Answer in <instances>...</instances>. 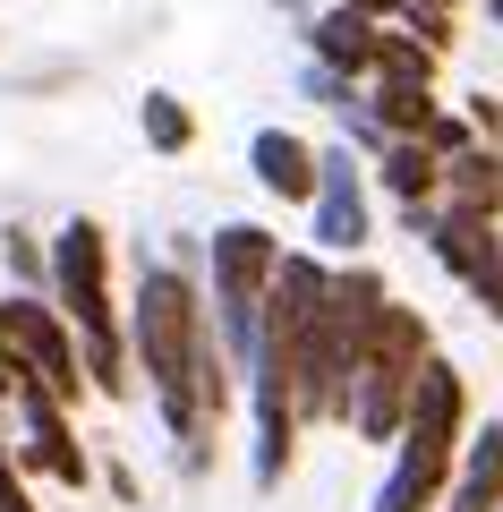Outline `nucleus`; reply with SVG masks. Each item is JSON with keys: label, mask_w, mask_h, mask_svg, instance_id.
<instances>
[{"label": "nucleus", "mask_w": 503, "mask_h": 512, "mask_svg": "<svg viewBox=\"0 0 503 512\" xmlns=\"http://www.w3.org/2000/svg\"><path fill=\"white\" fill-rule=\"evenodd\" d=\"M128 350H137L145 376H154L162 427H171L180 444H197L205 436V410H197V359H205L197 282L171 274V265H145L137 274V308H128Z\"/></svg>", "instance_id": "1"}, {"label": "nucleus", "mask_w": 503, "mask_h": 512, "mask_svg": "<svg viewBox=\"0 0 503 512\" xmlns=\"http://www.w3.org/2000/svg\"><path fill=\"white\" fill-rule=\"evenodd\" d=\"M461 419H469V393H461V367L452 359H418L410 376V410H401V461L393 478L376 487V512H435V495L452 487V461H461Z\"/></svg>", "instance_id": "2"}, {"label": "nucleus", "mask_w": 503, "mask_h": 512, "mask_svg": "<svg viewBox=\"0 0 503 512\" xmlns=\"http://www.w3.org/2000/svg\"><path fill=\"white\" fill-rule=\"evenodd\" d=\"M418 359H427V325H418V308H393V299H384L376 333H367V350H359V376H350V402H342V419L359 427L367 444H393L401 436Z\"/></svg>", "instance_id": "3"}, {"label": "nucleus", "mask_w": 503, "mask_h": 512, "mask_svg": "<svg viewBox=\"0 0 503 512\" xmlns=\"http://www.w3.org/2000/svg\"><path fill=\"white\" fill-rule=\"evenodd\" d=\"M273 265H282V239L265 222H222L214 231V333H222V359L239 376L256 359V308H265Z\"/></svg>", "instance_id": "4"}, {"label": "nucleus", "mask_w": 503, "mask_h": 512, "mask_svg": "<svg viewBox=\"0 0 503 512\" xmlns=\"http://www.w3.org/2000/svg\"><path fill=\"white\" fill-rule=\"evenodd\" d=\"M52 299L69 316L77 342H120V316H111V231L103 222H60L52 239Z\"/></svg>", "instance_id": "5"}, {"label": "nucleus", "mask_w": 503, "mask_h": 512, "mask_svg": "<svg viewBox=\"0 0 503 512\" xmlns=\"http://www.w3.org/2000/svg\"><path fill=\"white\" fill-rule=\"evenodd\" d=\"M0 342L18 350V367L52 393V402H77L86 393V367H77V333L60 308H43L35 291H9L0 299Z\"/></svg>", "instance_id": "6"}, {"label": "nucleus", "mask_w": 503, "mask_h": 512, "mask_svg": "<svg viewBox=\"0 0 503 512\" xmlns=\"http://www.w3.org/2000/svg\"><path fill=\"white\" fill-rule=\"evenodd\" d=\"M18 410H26V444H18V470H43V478H60V487H86L94 478V461L77 453V427H69V402H52L35 376L18 384Z\"/></svg>", "instance_id": "7"}, {"label": "nucleus", "mask_w": 503, "mask_h": 512, "mask_svg": "<svg viewBox=\"0 0 503 512\" xmlns=\"http://www.w3.org/2000/svg\"><path fill=\"white\" fill-rule=\"evenodd\" d=\"M316 248H333V256H350L367 239V180H359V154L350 146H324L316 154Z\"/></svg>", "instance_id": "8"}, {"label": "nucleus", "mask_w": 503, "mask_h": 512, "mask_svg": "<svg viewBox=\"0 0 503 512\" xmlns=\"http://www.w3.org/2000/svg\"><path fill=\"white\" fill-rule=\"evenodd\" d=\"M248 171H256L282 205H307V197H316V146L290 137V128H256V137H248Z\"/></svg>", "instance_id": "9"}, {"label": "nucleus", "mask_w": 503, "mask_h": 512, "mask_svg": "<svg viewBox=\"0 0 503 512\" xmlns=\"http://www.w3.org/2000/svg\"><path fill=\"white\" fill-rule=\"evenodd\" d=\"M307 52H316V69H333V77H376V18L324 9V18L307 26Z\"/></svg>", "instance_id": "10"}, {"label": "nucleus", "mask_w": 503, "mask_h": 512, "mask_svg": "<svg viewBox=\"0 0 503 512\" xmlns=\"http://www.w3.org/2000/svg\"><path fill=\"white\" fill-rule=\"evenodd\" d=\"M452 512H503V419H486L461 453V478H452Z\"/></svg>", "instance_id": "11"}, {"label": "nucleus", "mask_w": 503, "mask_h": 512, "mask_svg": "<svg viewBox=\"0 0 503 512\" xmlns=\"http://www.w3.org/2000/svg\"><path fill=\"white\" fill-rule=\"evenodd\" d=\"M427 231H435V265H444V274H461V282L503 248V239H495V214H478V205H452V214L427 222Z\"/></svg>", "instance_id": "12"}, {"label": "nucleus", "mask_w": 503, "mask_h": 512, "mask_svg": "<svg viewBox=\"0 0 503 512\" xmlns=\"http://www.w3.org/2000/svg\"><path fill=\"white\" fill-rule=\"evenodd\" d=\"M376 180L393 188L401 205H427L435 188H444V163H435L418 137H384V146H376Z\"/></svg>", "instance_id": "13"}, {"label": "nucleus", "mask_w": 503, "mask_h": 512, "mask_svg": "<svg viewBox=\"0 0 503 512\" xmlns=\"http://www.w3.org/2000/svg\"><path fill=\"white\" fill-rule=\"evenodd\" d=\"M444 188H452V205H478V214H495V205H503V154H495V146L452 154V163H444Z\"/></svg>", "instance_id": "14"}, {"label": "nucleus", "mask_w": 503, "mask_h": 512, "mask_svg": "<svg viewBox=\"0 0 503 512\" xmlns=\"http://www.w3.org/2000/svg\"><path fill=\"white\" fill-rule=\"evenodd\" d=\"M367 111H376V128H384V137H418V128H427L444 103H435V86H401V77H384Z\"/></svg>", "instance_id": "15"}, {"label": "nucleus", "mask_w": 503, "mask_h": 512, "mask_svg": "<svg viewBox=\"0 0 503 512\" xmlns=\"http://www.w3.org/2000/svg\"><path fill=\"white\" fill-rule=\"evenodd\" d=\"M137 128H145V146H154V154H188V146H197V120H188L180 94H145Z\"/></svg>", "instance_id": "16"}, {"label": "nucleus", "mask_w": 503, "mask_h": 512, "mask_svg": "<svg viewBox=\"0 0 503 512\" xmlns=\"http://www.w3.org/2000/svg\"><path fill=\"white\" fill-rule=\"evenodd\" d=\"M435 60H444V52H427L418 35H384V26H376V77H401V86H435Z\"/></svg>", "instance_id": "17"}, {"label": "nucleus", "mask_w": 503, "mask_h": 512, "mask_svg": "<svg viewBox=\"0 0 503 512\" xmlns=\"http://www.w3.org/2000/svg\"><path fill=\"white\" fill-rule=\"evenodd\" d=\"M418 146H427L435 163H452V154H469V146H478V128H469V120H452V111H435V120L418 128Z\"/></svg>", "instance_id": "18"}, {"label": "nucleus", "mask_w": 503, "mask_h": 512, "mask_svg": "<svg viewBox=\"0 0 503 512\" xmlns=\"http://www.w3.org/2000/svg\"><path fill=\"white\" fill-rule=\"evenodd\" d=\"M0 256H9V274H18L26 291H35V282H52V256L35 248V231H9V239H0Z\"/></svg>", "instance_id": "19"}, {"label": "nucleus", "mask_w": 503, "mask_h": 512, "mask_svg": "<svg viewBox=\"0 0 503 512\" xmlns=\"http://www.w3.org/2000/svg\"><path fill=\"white\" fill-rule=\"evenodd\" d=\"M469 291H478V299H486V308H495V316H503V248H495V256H486L478 274H469Z\"/></svg>", "instance_id": "20"}, {"label": "nucleus", "mask_w": 503, "mask_h": 512, "mask_svg": "<svg viewBox=\"0 0 503 512\" xmlns=\"http://www.w3.org/2000/svg\"><path fill=\"white\" fill-rule=\"evenodd\" d=\"M333 9H359V18H376V26L401 18V0H333Z\"/></svg>", "instance_id": "21"}, {"label": "nucleus", "mask_w": 503, "mask_h": 512, "mask_svg": "<svg viewBox=\"0 0 503 512\" xmlns=\"http://www.w3.org/2000/svg\"><path fill=\"white\" fill-rule=\"evenodd\" d=\"M401 9H444V18H452V0H401Z\"/></svg>", "instance_id": "22"}, {"label": "nucleus", "mask_w": 503, "mask_h": 512, "mask_svg": "<svg viewBox=\"0 0 503 512\" xmlns=\"http://www.w3.org/2000/svg\"><path fill=\"white\" fill-rule=\"evenodd\" d=\"M486 18H495V26H503V0H486Z\"/></svg>", "instance_id": "23"}]
</instances>
